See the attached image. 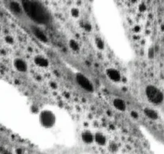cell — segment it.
<instances>
[{"instance_id":"4","label":"cell","mask_w":164,"mask_h":154,"mask_svg":"<svg viewBox=\"0 0 164 154\" xmlns=\"http://www.w3.org/2000/svg\"><path fill=\"white\" fill-rule=\"evenodd\" d=\"M107 74H108L109 78L112 79L113 81H119L120 80V74L118 72L115 70V69H109L107 71Z\"/></svg>"},{"instance_id":"6","label":"cell","mask_w":164,"mask_h":154,"mask_svg":"<svg viewBox=\"0 0 164 154\" xmlns=\"http://www.w3.org/2000/svg\"><path fill=\"white\" fill-rule=\"evenodd\" d=\"M32 28V31H33L35 35H36L40 40L43 41H47V37H46V36L44 34V32H42L37 28H34L33 27V28Z\"/></svg>"},{"instance_id":"14","label":"cell","mask_w":164,"mask_h":154,"mask_svg":"<svg viewBox=\"0 0 164 154\" xmlns=\"http://www.w3.org/2000/svg\"><path fill=\"white\" fill-rule=\"evenodd\" d=\"M4 154H11V153H5Z\"/></svg>"},{"instance_id":"1","label":"cell","mask_w":164,"mask_h":154,"mask_svg":"<svg viewBox=\"0 0 164 154\" xmlns=\"http://www.w3.org/2000/svg\"><path fill=\"white\" fill-rule=\"evenodd\" d=\"M23 7L27 15L36 22L40 23H46L49 22V16L47 11L41 5L34 1H23Z\"/></svg>"},{"instance_id":"7","label":"cell","mask_w":164,"mask_h":154,"mask_svg":"<svg viewBox=\"0 0 164 154\" xmlns=\"http://www.w3.org/2000/svg\"><path fill=\"white\" fill-rule=\"evenodd\" d=\"M42 120H43V123L46 125H50L53 122L52 116L49 113H44L42 116Z\"/></svg>"},{"instance_id":"8","label":"cell","mask_w":164,"mask_h":154,"mask_svg":"<svg viewBox=\"0 0 164 154\" xmlns=\"http://www.w3.org/2000/svg\"><path fill=\"white\" fill-rule=\"evenodd\" d=\"M113 104H114V106L118 109L119 110H124L125 107H126V105H125L124 102L122 100H121V99H115L114 102H113Z\"/></svg>"},{"instance_id":"11","label":"cell","mask_w":164,"mask_h":154,"mask_svg":"<svg viewBox=\"0 0 164 154\" xmlns=\"http://www.w3.org/2000/svg\"><path fill=\"white\" fill-rule=\"evenodd\" d=\"M36 63L38 65H42V66H44V65H47L48 64V62L46 61V60L44 59V58H40V57H38L36 59Z\"/></svg>"},{"instance_id":"13","label":"cell","mask_w":164,"mask_h":154,"mask_svg":"<svg viewBox=\"0 0 164 154\" xmlns=\"http://www.w3.org/2000/svg\"><path fill=\"white\" fill-rule=\"evenodd\" d=\"M96 140H97L98 143L103 144L105 141V138L101 135H97L96 136Z\"/></svg>"},{"instance_id":"10","label":"cell","mask_w":164,"mask_h":154,"mask_svg":"<svg viewBox=\"0 0 164 154\" xmlns=\"http://www.w3.org/2000/svg\"><path fill=\"white\" fill-rule=\"evenodd\" d=\"M11 10L14 11V12H15V13H20L21 12L19 6L16 3H15V2H12L11 3Z\"/></svg>"},{"instance_id":"9","label":"cell","mask_w":164,"mask_h":154,"mask_svg":"<svg viewBox=\"0 0 164 154\" xmlns=\"http://www.w3.org/2000/svg\"><path fill=\"white\" fill-rule=\"evenodd\" d=\"M145 113L147 116L150 117V118H151V119H156L157 118V114L154 112V111H152V110L146 109Z\"/></svg>"},{"instance_id":"2","label":"cell","mask_w":164,"mask_h":154,"mask_svg":"<svg viewBox=\"0 0 164 154\" xmlns=\"http://www.w3.org/2000/svg\"><path fill=\"white\" fill-rule=\"evenodd\" d=\"M146 95L150 100L155 104L160 103L163 99V95L160 92V90L152 86H150L146 88Z\"/></svg>"},{"instance_id":"3","label":"cell","mask_w":164,"mask_h":154,"mask_svg":"<svg viewBox=\"0 0 164 154\" xmlns=\"http://www.w3.org/2000/svg\"><path fill=\"white\" fill-rule=\"evenodd\" d=\"M77 81L79 83V85L84 89H85L88 91H92L93 90V86L90 83V82L86 78L85 76L81 75V74H78L77 76Z\"/></svg>"},{"instance_id":"12","label":"cell","mask_w":164,"mask_h":154,"mask_svg":"<svg viewBox=\"0 0 164 154\" xmlns=\"http://www.w3.org/2000/svg\"><path fill=\"white\" fill-rule=\"evenodd\" d=\"M83 139L85 142H91L93 140V136L90 134H85L83 135Z\"/></svg>"},{"instance_id":"5","label":"cell","mask_w":164,"mask_h":154,"mask_svg":"<svg viewBox=\"0 0 164 154\" xmlns=\"http://www.w3.org/2000/svg\"><path fill=\"white\" fill-rule=\"evenodd\" d=\"M15 65L17 69H19V71H25L27 69V65L25 62L23 60L20 59H17L15 61Z\"/></svg>"}]
</instances>
